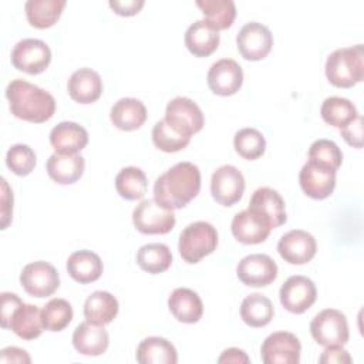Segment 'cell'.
Wrapping results in <instances>:
<instances>
[{
    "instance_id": "8",
    "label": "cell",
    "mask_w": 364,
    "mask_h": 364,
    "mask_svg": "<svg viewBox=\"0 0 364 364\" xmlns=\"http://www.w3.org/2000/svg\"><path fill=\"white\" fill-rule=\"evenodd\" d=\"M20 284L30 296L43 299L51 296L60 286L58 272L44 260L28 263L20 273Z\"/></svg>"
},
{
    "instance_id": "39",
    "label": "cell",
    "mask_w": 364,
    "mask_h": 364,
    "mask_svg": "<svg viewBox=\"0 0 364 364\" xmlns=\"http://www.w3.org/2000/svg\"><path fill=\"white\" fill-rule=\"evenodd\" d=\"M152 142L164 152H178L188 146L191 136L178 132L162 118L152 128Z\"/></svg>"
},
{
    "instance_id": "24",
    "label": "cell",
    "mask_w": 364,
    "mask_h": 364,
    "mask_svg": "<svg viewBox=\"0 0 364 364\" xmlns=\"http://www.w3.org/2000/svg\"><path fill=\"white\" fill-rule=\"evenodd\" d=\"M46 166L48 176L54 182L60 185H71L82 176L85 169V159L78 154L64 155L54 152L47 159Z\"/></svg>"
},
{
    "instance_id": "45",
    "label": "cell",
    "mask_w": 364,
    "mask_h": 364,
    "mask_svg": "<svg viewBox=\"0 0 364 364\" xmlns=\"http://www.w3.org/2000/svg\"><path fill=\"white\" fill-rule=\"evenodd\" d=\"M21 303H23V300L17 294L9 293V291L1 293V326H3V328H7L11 314Z\"/></svg>"
},
{
    "instance_id": "32",
    "label": "cell",
    "mask_w": 364,
    "mask_h": 364,
    "mask_svg": "<svg viewBox=\"0 0 364 364\" xmlns=\"http://www.w3.org/2000/svg\"><path fill=\"white\" fill-rule=\"evenodd\" d=\"M274 314V307L266 296L252 293L246 296L240 304V317L250 327L267 326Z\"/></svg>"
},
{
    "instance_id": "12",
    "label": "cell",
    "mask_w": 364,
    "mask_h": 364,
    "mask_svg": "<svg viewBox=\"0 0 364 364\" xmlns=\"http://www.w3.org/2000/svg\"><path fill=\"white\" fill-rule=\"evenodd\" d=\"M282 306L293 313L301 314L313 306L317 297L316 284L306 276H290L280 287L279 291Z\"/></svg>"
},
{
    "instance_id": "34",
    "label": "cell",
    "mask_w": 364,
    "mask_h": 364,
    "mask_svg": "<svg viewBox=\"0 0 364 364\" xmlns=\"http://www.w3.org/2000/svg\"><path fill=\"white\" fill-rule=\"evenodd\" d=\"M115 189L127 200L141 199L148 189L145 172L136 166H125L115 176Z\"/></svg>"
},
{
    "instance_id": "31",
    "label": "cell",
    "mask_w": 364,
    "mask_h": 364,
    "mask_svg": "<svg viewBox=\"0 0 364 364\" xmlns=\"http://www.w3.org/2000/svg\"><path fill=\"white\" fill-rule=\"evenodd\" d=\"M65 0H27L24 4L26 17L36 28L51 27L61 16Z\"/></svg>"
},
{
    "instance_id": "38",
    "label": "cell",
    "mask_w": 364,
    "mask_h": 364,
    "mask_svg": "<svg viewBox=\"0 0 364 364\" xmlns=\"http://www.w3.org/2000/svg\"><path fill=\"white\" fill-rule=\"evenodd\" d=\"M73 320V307L64 299H51L41 310L43 327L48 331H61Z\"/></svg>"
},
{
    "instance_id": "30",
    "label": "cell",
    "mask_w": 364,
    "mask_h": 364,
    "mask_svg": "<svg viewBox=\"0 0 364 364\" xmlns=\"http://www.w3.org/2000/svg\"><path fill=\"white\" fill-rule=\"evenodd\" d=\"M7 328L23 340H34L43 333L41 311L37 306L21 303L10 317Z\"/></svg>"
},
{
    "instance_id": "44",
    "label": "cell",
    "mask_w": 364,
    "mask_h": 364,
    "mask_svg": "<svg viewBox=\"0 0 364 364\" xmlns=\"http://www.w3.org/2000/svg\"><path fill=\"white\" fill-rule=\"evenodd\" d=\"M318 361L321 364H344V363H351L353 360L348 351L344 350L341 346H331V347H326Z\"/></svg>"
},
{
    "instance_id": "6",
    "label": "cell",
    "mask_w": 364,
    "mask_h": 364,
    "mask_svg": "<svg viewBox=\"0 0 364 364\" xmlns=\"http://www.w3.org/2000/svg\"><path fill=\"white\" fill-rule=\"evenodd\" d=\"M132 222L144 235H165L175 226L173 210L165 209L155 199L141 200L132 212Z\"/></svg>"
},
{
    "instance_id": "26",
    "label": "cell",
    "mask_w": 364,
    "mask_h": 364,
    "mask_svg": "<svg viewBox=\"0 0 364 364\" xmlns=\"http://www.w3.org/2000/svg\"><path fill=\"white\" fill-rule=\"evenodd\" d=\"M111 122L122 131H134L144 125L146 121V108L142 101L125 97L118 100L109 111Z\"/></svg>"
},
{
    "instance_id": "9",
    "label": "cell",
    "mask_w": 364,
    "mask_h": 364,
    "mask_svg": "<svg viewBox=\"0 0 364 364\" xmlns=\"http://www.w3.org/2000/svg\"><path fill=\"white\" fill-rule=\"evenodd\" d=\"M51 61V50L38 38H23L11 50V64L27 74L43 73Z\"/></svg>"
},
{
    "instance_id": "35",
    "label": "cell",
    "mask_w": 364,
    "mask_h": 364,
    "mask_svg": "<svg viewBox=\"0 0 364 364\" xmlns=\"http://www.w3.org/2000/svg\"><path fill=\"white\" fill-rule=\"evenodd\" d=\"M321 118L331 127L338 129L348 125L354 121L360 114L355 105L343 97H328L321 104Z\"/></svg>"
},
{
    "instance_id": "33",
    "label": "cell",
    "mask_w": 364,
    "mask_h": 364,
    "mask_svg": "<svg viewBox=\"0 0 364 364\" xmlns=\"http://www.w3.org/2000/svg\"><path fill=\"white\" fill-rule=\"evenodd\" d=\"M196 6L203 13V20L215 30H226L236 17L233 0H196Z\"/></svg>"
},
{
    "instance_id": "1",
    "label": "cell",
    "mask_w": 364,
    "mask_h": 364,
    "mask_svg": "<svg viewBox=\"0 0 364 364\" xmlns=\"http://www.w3.org/2000/svg\"><path fill=\"white\" fill-rule=\"evenodd\" d=\"M200 191V171L192 162H178L154 183V199L165 209L185 208Z\"/></svg>"
},
{
    "instance_id": "48",
    "label": "cell",
    "mask_w": 364,
    "mask_h": 364,
    "mask_svg": "<svg viewBox=\"0 0 364 364\" xmlns=\"http://www.w3.org/2000/svg\"><path fill=\"white\" fill-rule=\"evenodd\" d=\"M249 357L246 355V353L240 348L236 347H230L222 351L220 357L218 358V363L223 364V363H233V364H240V363H249Z\"/></svg>"
},
{
    "instance_id": "47",
    "label": "cell",
    "mask_w": 364,
    "mask_h": 364,
    "mask_svg": "<svg viewBox=\"0 0 364 364\" xmlns=\"http://www.w3.org/2000/svg\"><path fill=\"white\" fill-rule=\"evenodd\" d=\"M31 361L30 355L26 350H21L18 347H6L0 351V363H26L28 364Z\"/></svg>"
},
{
    "instance_id": "25",
    "label": "cell",
    "mask_w": 364,
    "mask_h": 364,
    "mask_svg": "<svg viewBox=\"0 0 364 364\" xmlns=\"http://www.w3.org/2000/svg\"><path fill=\"white\" fill-rule=\"evenodd\" d=\"M219 31L205 20H196L185 33V46L196 57H208L219 47Z\"/></svg>"
},
{
    "instance_id": "23",
    "label": "cell",
    "mask_w": 364,
    "mask_h": 364,
    "mask_svg": "<svg viewBox=\"0 0 364 364\" xmlns=\"http://www.w3.org/2000/svg\"><path fill=\"white\" fill-rule=\"evenodd\" d=\"M247 208H252L259 213H262L264 218H267L273 229L277 226H282L287 220L283 198L277 191L269 186L257 188L253 192Z\"/></svg>"
},
{
    "instance_id": "5",
    "label": "cell",
    "mask_w": 364,
    "mask_h": 364,
    "mask_svg": "<svg viewBox=\"0 0 364 364\" xmlns=\"http://www.w3.org/2000/svg\"><path fill=\"white\" fill-rule=\"evenodd\" d=\"M310 333L317 344L323 347L344 346L348 341V323L340 310L324 309L310 321Z\"/></svg>"
},
{
    "instance_id": "3",
    "label": "cell",
    "mask_w": 364,
    "mask_h": 364,
    "mask_svg": "<svg viewBox=\"0 0 364 364\" xmlns=\"http://www.w3.org/2000/svg\"><path fill=\"white\" fill-rule=\"evenodd\" d=\"M326 77L334 87L350 88L364 77V47L355 44L351 47L334 50L326 60Z\"/></svg>"
},
{
    "instance_id": "4",
    "label": "cell",
    "mask_w": 364,
    "mask_h": 364,
    "mask_svg": "<svg viewBox=\"0 0 364 364\" xmlns=\"http://www.w3.org/2000/svg\"><path fill=\"white\" fill-rule=\"evenodd\" d=\"M218 246V232L213 225L205 220L189 223L179 235V255L186 263H198L210 255Z\"/></svg>"
},
{
    "instance_id": "17",
    "label": "cell",
    "mask_w": 364,
    "mask_h": 364,
    "mask_svg": "<svg viewBox=\"0 0 364 364\" xmlns=\"http://www.w3.org/2000/svg\"><path fill=\"white\" fill-rule=\"evenodd\" d=\"M317 250V243L313 235L301 229H293L284 233L279 243L277 252L290 264H304L310 262Z\"/></svg>"
},
{
    "instance_id": "36",
    "label": "cell",
    "mask_w": 364,
    "mask_h": 364,
    "mask_svg": "<svg viewBox=\"0 0 364 364\" xmlns=\"http://www.w3.org/2000/svg\"><path fill=\"white\" fill-rule=\"evenodd\" d=\"M136 263L142 270L151 274H158L172 264V253L164 243H146L139 247Z\"/></svg>"
},
{
    "instance_id": "16",
    "label": "cell",
    "mask_w": 364,
    "mask_h": 364,
    "mask_svg": "<svg viewBox=\"0 0 364 364\" xmlns=\"http://www.w3.org/2000/svg\"><path fill=\"white\" fill-rule=\"evenodd\" d=\"M336 172L324 165L307 159L299 173V182L303 192L313 199L328 198L336 188Z\"/></svg>"
},
{
    "instance_id": "18",
    "label": "cell",
    "mask_w": 364,
    "mask_h": 364,
    "mask_svg": "<svg viewBox=\"0 0 364 364\" xmlns=\"http://www.w3.org/2000/svg\"><path fill=\"white\" fill-rule=\"evenodd\" d=\"M208 85L216 95L228 97L239 91L243 82L242 67L232 58H220L208 71Z\"/></svg>"
},
{
    "instance_id": "28",
    "label": "cell",
    "mask_w": 364,
    "mask_h": 364,
    "mask_svg": "<svg viewBox=\"0 0 364 364\" xmlns=\"http://www.w3.org/2000/svg\"><path fill=\"white\" fill-rule=\"evenodd\" d=\"M136 361L139 364H175L178 361L176 348L164 337H146L136 347Z\"/></svg>"
},
{
    "instance_id": "2",
    "label": "cell",
    "mask_w": 364,
    "mask_h": 364,
    "mask_svg": "<svg viewBox=\"0 0 364 364\" xmlns=\"http://www.w3.org/2000/svg\"><path fill=\"white\" fill-rule=\"evenodd\" d=\"M6 97L11 114L28 122H46L55 112L54 97L48 91L21 78L9 82Z\"/></svg>"
},
{
    "instance_id": "20",
    "label": "cell",
    "mask_w": 364,
    "mask_h": 364,
    "mask_svg": "<svg viewBox=\"0 0 364 364\" xmlns=\"http://www.w3.org/2000/svg\"><path fill=\"white\" fill-rule=\"evenodd\" d=\"M50 144L57 154L75 155L88 144V132L73 121L58 122L50 132Z\"/></svg>"
},
{
    "instance_id": "19",
    "label": "cell",
    "mask_w": 364,
    "mask_h": 364,
    "mask_svg": "<svg viewBox=\"0 0 364 364\" xmlns=\"http://www.w3.org/2000/svg\"><path fill=\"white\" fill-rule=\"evenodd\" d=\"M109 344V336L104 326L91 321L80 323L73 333L74 348L88 357H97L107 351Z\"/></svg>"
},
{
    "instance_id": "27",
    "label": "cell",
    "mask_w": 364,
    "mask_h": 364,
    "mask_svg": "<svg viewBox=\"0 0 364 364\" xmlns=\"http://www.w3.org/2000/svg\"><path fill=\"white\" fill-rule=\"evenodd\" d=\"M104 270L101 257L87 249L77 250L67 259V272L78 283L87 284L101 277Z\"/></svg>"
},
{
    "instance_id": "14",
    "label": "cell",
    "mask_w": 364,
    "mask_h": 364,
    "mask_svg": "<svg viewBox=\"0 0 364 364\" xmlns=\"http://www.w3.org/2000/svg\"><path fill=\"white\" fill-rule=\"evenodd\" d=\"M230 229L237 242L245 245H256L267 239L273 226L262 213L247 208L233 216Z\"/></svg>"
},
{
    "instance_id": "22",
    "label": "cell",
    "mask_w": 364,
    "mask_h": 364,
    "mask_svg": "<svg viewBox=\"0 0 364 364\" xmlns=\"http://www.w3.org/2000/svg\"><path fill=\"white\" fill-rule=\"evenodd\" d=\"M169 311L178 321L193 324L198 323L203 314V304L196 291L188 287L175 289L168 297Z\"/></svg>"
},
{
    "instance_id": "37",
    "label": "cell",
    "mask_w": 364,
    "mask_h": 364,
    "mask_svg": "<svg viewBox=\"0 0 364 364\" xmlns=\"http://www.w3.org/2000/svg\"><path fill=\"white\" fill-rule=\"evenodd\" d=\"M235 151L247 161H255L264 154L266 139L256 128H242L233 136Z\"/></svg>"
},
{
    "instance_id": "10",
    "label": "cell",
    "mask_w": 364,
    "mask_h": 364,
    "mask_svg": "<svg viewBox=\"0 0 364 364\" xmlns=\"http://www.w3.org/2000/svg\"><path fill=\"white\" fill-rule=\"evenodd\" d=\"M236 46L240 55L250 61H259L267 57L273 46V36L267 26L249 21L239 30Z\"/></svg>"
},
{
    "instance_id": "21",
    "label": "cell",
    "mask_w": 364,
    "mask_h": 364,
    "mask_svg": "<svg viewBox=\"0 0 364 364\" xmlns=\"http://www.w3.org/2000/svg\"><path fill=\"white\" fill-rule=\"evenodd\" d=\"M70 97L80 104H91L102 94V80L97 71L82 67L74 71L67 82Z\"/></svg>"
},
{
    "instance_id": "42",
    "label": "cell",
    "mask_w": 364,
    "mask_h": 364,
    "mask_svg": "<svg viewBox=\"0 0 364 364\" xmlns=\"http://www.w3.org/2000/svg\"><path fill=\"white\" fill-rule=\"evenodd\" d=\"M340 135L344 138V141L354 146L361 148L363 146V117L358 115L354 121H351L348 125L340 129Z\"/></svg>"
},
{
    "instance_id": "15",
    "label": "cell",
    "mask_w": 364,
    "mask_h": 364,
    "mask_svg": "<svg viewBox=\"0 0 364 364\" xmlns=\"http://www.w3.org/2000/svg\"><path fill=\"white\" fill-rule=\"evenodd\" d=\"M236 273L243 284L264 287L276 280L277 264L269 255L252 253L237 263Z\"/></svg>"
},
{
    "instance_id": "43",
    "label": "cell",
    "mask_w": 364,
    "mask_h": 364,
    "mask_svg": "<svg viewBox=\"0 0 364 364\" xmlns=\"http://www.w3.org/2000/svg\"><path fill=\"white\" fill-rule=\"evenodd\" d=\"M13 213V191L7 181L1 178V229H6L11 222Z\"/></svg>"
},
{
    "instance_id": "11",
    "label": "cell",
    "mask_w": 364,
    "mask_h": 364,
    "mask_svg": "<svg viewBox=\"0 0 364 364\" xmlns=\"http://www.w3.org/2000/svg\"><path fill=\"white\" fill-rule=\"evenodd\" d=\"M300 340L289 331H276L262 344L260 355L264 364H297L300 361Z\"/></svg>"
},
{
    "instance_id": "13",
    "label": "cell",
    "mask_w": 364,
    "mask_h": 364,
    "mask_svg": "<svg viewBox=\"0 0 364 364\" xmlns=\"http://www.w3.org/2000/svg\"><path fill=\"white\" fill-rule=\"evenodd\" d=\"M210 192L213 199L223 205L232 206L239 202L245 192V178L235 165H222L210 179Z\"/></svg>"
},
{
    "instance_id": "40",
    "label": "cell",
    "mask_w": 364,
    "mask_h": 364,
    "mask_svg": "<svg viewBox=\"0 0 364 364\" xmlns=\"http://www.w3.org/2000/svg\"><path fill=\"white\" fill-rule=\"evenodd\" d=\"M309 159L337 171L343 162V152L334 141L321 138L310 145Z\"/></svg>"
},
{
    "instance_id": "7",
    "label": "cell",
    "mask_w": 364,
    "mask_h": 364,
    "mask_svg": "<svg viewBox=\"0 0 364 364\" xmlns=\"http://www.w3.org/2000/svg\"><path fill=\"white\" fill-rule=\"evenodd\" d=\"M178 132L192 136L199 132L205 124L203 112L199 105L188 97H175L171 100L165 109L164 118Z\"/></svg>"
},
{
    "instance_id": "46",
    "label": "cell",
    "mask_w": 364,
    "mask_h": 364,
    "mask_svg": "<svg viewBox=\"0 0 364 364\" xmlns=\"http://www.w3.org/2000/svg\"><path fill=\"white\" fill-rule=\"evenodd\" d=\"M108 4L118 16L128 17L136 14L142 9L144 0H109Z\"/></svg>"
},
{
    "instance_id": "29",
    "label": "cell",
    "mask_w": 364,
    "mask_h": 364,
    "mask_svg": "<svg viewBox=\"0 0 364 364\" xmlns=\"http://www.w3.org/2000/svg\"><path fill=\"white\" fill-rule=\"evenodd\" d=\"M119 304L109 291L97 290L91 293L84 303V317L95 324H109L118 314Z\"/></svg>"
},
{
    "instance_id": "41",
    "label": "cell",
    "mask_w": 364,
    "mask_h": 364,
    "mask_svg": "<svg viewBox=\"0 0 364 364\" xmlns=\"http://www.w3.org/2000/svg\"><path fill=\"white\" fill-rule=\"evenodd\" d=\"M37 162L34 151L26 144H16L9 148L6 154V164L13 173L18 176H27L31 173Z\"/></svg>"
}]
</instances>
